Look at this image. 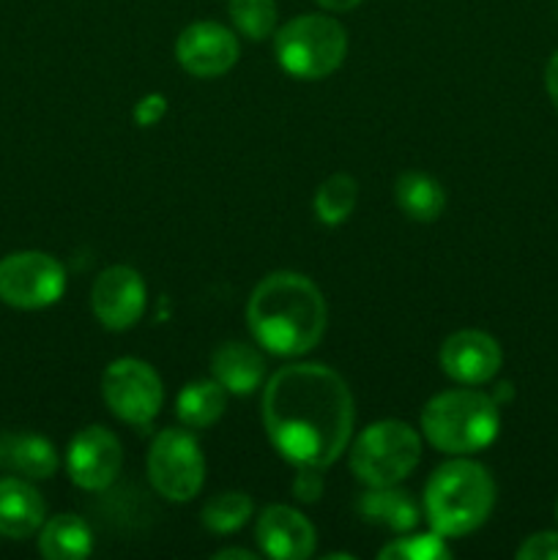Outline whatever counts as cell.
<instances>
[{"mask_svg":"<svg viewBox=\"0 0 558 560\" xmlns=\"http://www.w3.org/2000/svg\"><path fill=\"white\" fill-rule=\"evenodd\" d=\"M263 424L288 463L323 470L342 457L353 435V394L332 366H282L263 392Z\"/></svg>","mask_w":558,"mask_h":560,"instance_id":"6da1fadb","label":"cell"},{"mask_svg":"<svg viewBox=\"0 0 558 560\" xmlns=\"http://www.w3.org/2000/svg\"><path fill=\"white\" fill-rule=\"evenodd\" d=\"M246 323L263 350L293 359L317 348L326 334L328 306L321 288L310 277L274 271L252 290Z\"/></svg>","mask_w":558,"mask_h":560,"instance_id":"7a4b0ae2","label":"cell"},{"mask_svg":"<svg viewBox=\"0 0 558 560\" xmlns=\"http://www.w3.org/2000/svg\"><path fill=\"white\" fill-rule=\"evenodd\" d=\"M425 517L443 539H460L487 523L496 506V481L474 459H452L427 479Z\"/></svg>","mask_w":558,"mask_h":560,"instance_id":"3957f363","label":"cell"},{"mask_svg":"<svg viewBox=\"0 0 558 560\" xmlns=\"http://www.w3.org/2000/svg\"><path fill=\"white\" fill-rule=\"evenodd\" d=\"M501 405L479 388L441 392L421 410V435L432 448L452 457L481 452L501 430Z\"/></svg>","mask_w":558,"mask_h":560,"instance_id":"277c9868","label":"cell"},{"mask_svg":"<svg viewBox=\"0 0 558 560\" xmlns=\"http://www.w3.org/2000/svg\"><path fill=\"white\" fill-rule=\"evenodd\" d=\"M279 66L299 80H323L342 66L348 33L328 14H301L274 33Z\"/></svg>","mask_w":558,"mask_h":560,"instance_id":"5b68a950","label":"cell"},{"mask_svg":"<svg viewBox=\"0 0 558 560\" xmlns=\"http://www.w3.org/2000/svg\"><path fill=\"white\" fill-rule=\"evenodd\" d=\"M419 459V432L399 419L375 421L350 446V470L367 487L399 485L414 474Z\"/></svg>","mask_w":558,"mask_h":560,"instance_id":"8992f818","label":"cell"},{"mask_svg":"<svg viewBox=\"0 0 558 560\" xmlns=\"http://www.w3.org/2000/svg\"><path fill=\"white\" fill-rule=\"evenodd\" d=\"M148 479L173 503H186L202 490L206 457L197 438L186 430H162L148 448Z\"/></svg>","mask_w":558,"mask_h":560,"instance_id":"52a82bcc","label":"cell"},{"mask_svg":"<svg viewBox=\"0 0 558 560\" xmlns=\"http://www.w3.org/2000/svg\"><path fill=\"white\" fill-rule=\"evenodd\" d=\"M66 293V268L47 252H11L0 260V301L14 310H47Z\"/></svg>","mask_w":558,"mask_h":560,"instance_id":"ba28073f","label":"cell"},{"mask_svg":"<svg viewBox=\"0 0 558 560\" xmlns=\"http://www.w3.org/2000/svg\"><path fill=\"white\" fill-rule=\"evenodd\" d=\"M102 397L113 416L126 424L146 430L153 424L164 405L162 377L142 359H118L104 370Z\"/></svg>","mask_w":558,"mask_h":560,"instance_id":"9c48e42d","label":"cell"},{"mask_svg":"<svg viewBox=\"0 0 558 560\" xmlns=\"http://www.w3.org/2000/svg\"><path fill=\"white\" fill-rule=\"evenodd\" d=\"M120 468H124V446L107 427H85L71 438L66 470L80 490H107L120 476Z\"/></svg>","mask_w":558,"mask_h":560,"instance_id":"30bf717a","label":"cell"},{"mask_svg":"<svg viewBox=\"0 0 558 560\" xmlns=\"http://www.w3.org/2000/svg\"><path fill=\"white\" fill-rule=\"evenodd\" d=\"M96 320L109 331H126L146 315L148 290L140 273L129 266H109L96 277L91 290Z\"/></svg>","mask_w":558,"mask_h":560,"instance_id":"8fae6325","label":"cell"},{"mask_svg":"<svg viewBox=\"0 0 558 560\" xmlns=\"http://www.w3.org/2000/svg\"><path fill=\"white\" fill-rule=\"evenodd\" d=\"M239 55L241 44L235 33L211 20L186 25L175 42L178 63L184 66V71H189L191 77H200V80L228 74L239 63Z\"/></svg>","mask_w":558,"mask_h":560,"instance_id":"7c38bea8","label":"cell"},{"mask_svg":"<svg viewBox=\"0 0 558 560\" xmlns=\"http://www.w3.org/2000/svg\"><path fill=\"white\" fill-rule=\"evenodd\" d=\"M501 345L476 328L449 334L441 345V370L463 386H481L492 381L501 370Z\"/></svg>","mask_w":558,"mask_h":560,"instance_id":"4fadbf2b","label":"cell"},{"mask_svg":"<svg viewBox=\"0 0 558 560\" xmlns=\"http://www.w3.org/2000/svg\"><path fill=\"white\" fill-rule=\"evenodd\" d=\"M255 539L260 550L274 560H306L315 556L317 534L310 520L293 506L274 503L257 517Z\"/></svg>","mask_w":558,"mask_h":560,"instance_id":"5bb4252c","label":"cell"},{"mask_svg":"<svg viewBox=\"0 0 558 560\" xmlns=\"http://www.w3.org/2000/svg\"><path fill=\"white\" fill-rule=\"evenodd\" d=\"M44 520H47V506L31 479L3 476L0 479V536L22 541L38 534Z\"/></svg>","mask_w":558,"mask_h":560,"instance_id":"9a60e30c","label":"cell"},{"mask_svg":"<svg viewBox=\"0 0 558 560\" xmlns=\"http://www.w3.org/2000/svg\"><path fill=\"white\" fill-rule=\"evenodd\" d=\"M53 443L33 432H0V468L31 481L53 479L58 470Z\"/></svg>","mask_w":558,"mask_h":560,"instance_id":"2e32d148","label":"cell"},{"mask_svg":"<svg viewBox=\"0 0 558 560\" xmlns=\"http://www.w3.org/2000/svg\"><path fill=\"white\" fill-rule=\"evenodd\" d=\"M211 375L228 388V394L246 397L257 392L266 377V359L246 342H222L211 355Z\"/></svg>","mask_w":558,"mask_h":560,"instance_id":"e0dca14e","label":"cell"},{"mask_svg":"<svg viewBox=\"0 0 558 560\" xmlns=\"http://www.w3.org/2000/svg\"><path fill=\"white\" fill-rule=\"evenodd\" d=\"M356 509H359V517L364 523L381 525V528L394 530V534H408L419 525L421 517L419 503L410 498L408 490H399L397 485L370 487L364 495H359Z\"/></svg>","mask_w":558,"mask_h":560,"instance_id":"ac0fdd59","label":"cell"},{"mask_svg":"<svg viewBox=\"0 0 558 560\" xmlns=\"http://www.w3.org/2000/svg\"><path fill=\"white\" fill-rule=\"evenodd\" d=\"M38 552L47 560H82L93 552V530L77 514H58L38 528Z\"/></svg>","mask_w":558,"mask_h":560,"instance_id":"d6986e66","label":"cell"},{"mask_svg":"<svg viewBox=\"0 0 558 560\" xmlns=\"http://www.w3.org/2000/svg\"><path fill=\"white\" fill-rule=\"evenodd\" d=\"M394 200H397L399 211L414 222H435L446 211V189L441 186V180L419 173V170L399 175L394 184Z\"/></svg>","mask_w":558,"mask_h":560,"instance_id":"ffe728a7","label":"cell"},{"mask_svg":"<svg viewBox=\"0 0 558 560\" xmlns=\"http://www.w3.org/2000/svg\"><path fill=\"white\" fill-rule=\"evenodd\" d=\"M224 408H228V388L213 377L211 381L186 383L175 399V413H178L181 424L189 427V430L211 427L213 421L222 419Z\"/></svg>","mask_w":558,"mask_h":560,"instance_id":"44dd1931","label":"cell"},{"mask_svg":"<svg viewBox=\"0 0 558 560\" xmlns=\"http://www.w3.org/2000/svg\"><path fill=\"white\" fill-rule=\"evenodd\" d=\"M356 202H359V184H356L353 175L334 173L332 178H326L317 186L312 208H315L317 222L337 228V224H342L353 213Z\"/></svg>","mask_w":558,"mask_h":560,"instance_id":"7402d4cb","label":"cell"},{"mask_svg":"<svg viewBox=\"0 0 558 560\" xmlns=\"http://www.w3.org/2000/svg\"><path fill=\"white\" fill-rule=\"evenodd\" d=\"M228 14L249 42H263L277 31V0H228Z\"/></svg>","mask_w":558,"mask_h":560,"instance_id":"603a6c76","label":"cell"},{"mask_svg":"<svg viewBox=\"0 0 558 560\" xmlns=\"http://www.w3.org/2000/svg\"><path fill=\"white\" fill-rule=\"evenodd\" d=\"M255 512V503L246 492H222V495L211 498L202 509V525L211 534H233V530L244 528L246 520Z\"/></svg>","mask_w":558,"mask_h":560,"instance_id":"cb8c5ba5","label":"cell"},{"mask_svg":"<svg viewBox=\"0 0 558 560\" xmlns=\"http://www.w3.org/2000/svg\"><path fill=\"white\" fill-rule=\"evenodd\" d=\"M381 560H446L452 558V550L446 547V539L435 530L430 534H414V536H399L392 545L383 547L377 552Z\"/></svg>","mask_w":558,"mask_h":560,"instance_id":"d4e9b609","label":"cell"},{"mask_svg":"<svg viewBox=\"0 0 558 560\" xmlns=\"http://www.w3.org/2000/svg\"><path fill=\"white\" fill-rule=\"evenodd\" d=\"M520 560H558V534L553 530H542V534L528 536L523 545L518 547Z\"/></svg>","mask_w":558,"mask_h":560,"instance_id":"484cf974","label":"cell"},{"mask_svg":"<svg viewBox=\"0 0 558 560\" xmlns=\"http://www.w3.org/2000/svg\"><path fill=\"white\" fill-rule=\"evenodd\" d=\"M326 490V481H323L321 468H299L293 479V498L301 503H315L317 498Z\"/></svg>","mask_w":558,"mask_h":560,"instance_id":"4316f807","label":"cell"},{"mask_svg":"<svg viewBox=\"0 0 558 560\" xmlns=\"http://www.w3.org/2000/svg\"><path fill=\"white\" fill-rule=\"evenodd\" d=\"M167 113V104H164L162 96H146L140 104H137V120H140V126H151L156 124L162 115Z\"/></svg>","mask_w":558,"mask_h":560,"instance_id":"83f0119b","label":"cell"},{"mask_svg":"<svg viewBox=\"0 0 558 560\" xmlns=\"http://www.w3.org/2000/svg\"><path fill=\"white\" fill-rule=\"evenodd\" d=\"M545 88H547V96H550V102L556 104V109H558V49L553 52V58L547 60Z\"/></svg>","mask_w":558,"mask_h":560,"instance_id":"f1b7e54d","label":"cell"},{"mask_svg":"<svg viewBox=\"0 0 558 560\" xmlns=\"http://www.w3.org/2000/svg\"><path fill=\"white\" fill-rule=\"evenodd\" d=\"M323 11H332V14H342V11L356 9L361 0H315Z\"/></svg>","mask_w":558,"mask_h":560,"instance_id":"f546056e","label":"cell"},{"mask_svg":"<svg viewBox=\"0 0 558 560\" xmlns=\"http://www.w3.org/2000/svg\"><path fill=\"white\" fill-rule=\"evenodd\" d=\"M213 558H219V560H228V558H244V560H255L257 556H255V552H249V550H239V547H228V550H219V552H213Z\"/></svg>","mask_w":558,"mask_h":560,"instance_id":"4dcf8cb0","label":"cell"},{"mask_svg":"<svg viewBox=\"0 0 558 560\" xmlns=\"http://www.w3.org/2000/svg\"><path fill=\"white\" fill-rule=\"evenodd\" d=\"M556 517H558V506H556Z\"/></svg>","mask_w":558,"mask_h":560,"instance_id":"1f68e13d","label":"cell"}]
</instances>
